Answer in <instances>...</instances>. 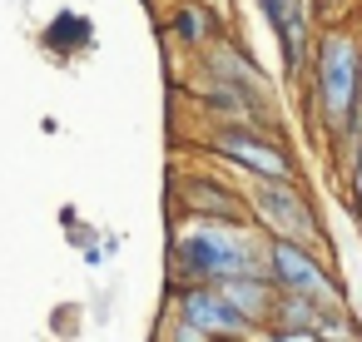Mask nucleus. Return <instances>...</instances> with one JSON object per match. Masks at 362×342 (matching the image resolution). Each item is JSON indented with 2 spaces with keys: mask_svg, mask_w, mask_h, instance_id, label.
Here are the masks:
<instances>
[{
  "mask_svg": "<svg viewBox=\"0 0 362 342\" xmlns=\"http://www.w3.org/2000/svg\"><path fill=\"white\" fill-rule=\"evenodd\" d=\"M303 110L342 164L362 144V35L352 25H322L313 35L308 75H303Z\"/></svg>",
  "mask_w": 362,
  "mask_h": 342,
  "instance_id": "nucleus-1",
  "label": "nucleus"
},
{
  "mask_svg": "<svg viewBox=\"0 0 362 342\" xmlns=\"http://www.w3.org/2000/svg\"><path fill=\"white\" fill-rule=\"evenodd\" d=\"M268 268V238L253 223H169V293L174 288H223L233 278H258Z\"/></svg>",
  "mask_w": 362,
  "mask_h": 342,
  "instance_id": "nucleus-2",
  "label": "nucleus"
},
{
  "mask_svg": "<svg viewBox=\"0 0 362 342\" xmlns=\"http://www.w3.org/2000/svg\"><path fill=\"white\" fill-rule=\"evenodd\" d=\"M199 149L214 164H223L228 174H238L243 184H293V179H303L288 139L268 134V129H253V124H209L199 134Z\"/></svg>",
  "mask_w": 362,
  "mask_h": 342,
  "instance_id": "nucleus-3",
  "label": "nucleus"
},
{
  "mask_svg": "<svg viewBox=\"0 0 362 342\" xmlns=\"http://www.w3.org/2000/svg\"><path fill=\"white\" fill-rule=\"evenodd\" d=\"M248 194V218L263 238H283L298 248H313L327 258V228L317 213V199L303 189V179L293 184H243Z\"/></svg>",
  "mask_w": 362,
  "mask_h": 342,
  "instance_id": "nucleus-4",
  "label": "nucleus"
},
{
  "mask_svg": "<svg viewBox=\"0 0 362 342\" xmlns=\"http://www.w3.org/2000/svg\"><path fill=\"white\" fill-rule=\"evenodd\" d=\"M174 218H199V223H253L248 218V194L218 169H174L169 179Z\"/></svg>",
  "mask_w": 362,
  "mask_h": 342,
  "instance_id": "nucleus-5",
  "label": "nucleus"
},
{
  "mask_svg": "<svg viewBox=\"0 0 362 342\" xmlns=\"http://www.w3.org/2000/svg\"><path fill=\"white\" fill-rule=\"evenodd\" d=\"M263 273H268V283H273L278 293H298V297H313V302H327V307L347 302V293H342L332 263H327L322 253H313V248L268 238V268H263Z\"/></svg>",
  "mask_w": 362,
  "mask_h": 342,
  "instance_id": "nucleus-6",
  "label": "nucleus"
},
{
  "mask_svg": "<svg viewBox=\"0 0 362 342\" xmlns=\"http://www.w3.org/2000/svg\"><path fill=\"white\" fill-rule=\"evenodd\" d=\"M164 40H169V50H179L189 60L209 55L218 40H228L223 6H218V0H169V11H164Z\"/></svg>",
  "mask_w": 362,
  "mask_h": 342,
  "instance_id": "nucleus-7",
  "label": "nucleus"
},
{
  "mask_svg": "<svg viewBox=\"0 0 362 342\" xmlns=\"http://www.w3.org/2000/svg\"><path fill=\"white\" fill-rule=\"evenodd\" d=\"M169 312H174L179 322L199 327V332L214 337V342H223V337H258L218 288H174V293H169Z\"/></svg>",
  "mask_w": 362,
  "mask_h": 342,
  "instance_id": "nucleus-8",
  "label": "nucleus"
},
{
  "mask_svg": "<svg viewBox=\"0 0 362 342\" xmlns=\"http://www.w3.org/2000/svg\"><path fill=\"white\" fill-rule=\"evenodd\" d=\"M40 45H45V55H55V60H75V55L95 50V20H90L85 11H60V16L40 30Z\"/></svg>",
  "mask_w": 362,
  "mask_h": 342,
  "instance_id": "nucleus-9",
  "label": "nucleus"
},
{
  "mask_svg": "<svg viewBox=\"0 0 362 342\" xmlns=\"http://www.w3.org/2000/svg\"><path fill=\"white\" fill-rule=\"evenodd\" d=\"M218 293L238 307V317H243L253 332H263V327H268L273 302H278V288L268 283V273H258V278H233V283H223Z\"/></svg>",
  "mask_w": 362,
  "mask_h": 342,
  "instance_id": "nucleus-10",
  "label": "nucleus"
},
{
  "mask_svg": "<svg viewBox=\"0 0 362 342\" xmlns=\"http://www.w3.org/2000/svg\"><path fill=\"white\" fill-rule=\"evenodd\" d=\"M322 312H327V302H313V297H298V293H278L268 327H278V332H317ZM268 327H263V332H268Z\"/></svg>",
  "mask_w": 362,
  "mask_h": 342,
  "instance_id": "nucleus-11",
  "label": "nucleus"
},
{
  "mask_svg": "<svg viewBox=\"0 0 362 342\" xmlns=\"http://www.w3.org/2000/svg\"><path fill=\"white\" fill-rule=\"evenodd\" d=\"M317 337H322V342H362V317H357L347 302H337V307L322 312Z\"/></svg>",
  "mask_w": 362,
  "mask_h": 342,
  "instance_id": "nucleus-12",
  "label": "nucleus"
},
{
  "mask_svg": "<svg viewBox=\"0 0 362 342\" xmlns=\"http://www.w3.org/2000/svg\"><path fill=\"white\" fill-rule=\"evenodd\" d=\"M159 342H214V337H204L199 327H189V322H179L174 312H169V322H164V337Z\"/></svg>",
  "mask_w": 362,
  "mask_h": 342,
  "instance_id": "nucleus-13",
  "label": "nucleus"
},
{
  "mask_svg": "<svg viewBox=\"0 0 362 342\" xmlns=\"http://www.w3.org/2000/svg\"><path fill=\"white\" fill-rule=\"evenodd\" d=\"M258 342H322L317 332H278V327H268V332H258Z\"/></svg>",
  "mask_w": 362,
  "mask_h": 342,
  "instance_id": "nucleus-14",
  "label": "nucleus"
},
{
  "mask_svg": "<svg viewBox=\"0 0 362 342\" xmlns=\"http://www.w3.org/2000/svg\"><path fill=\"white\" fill-rule=\"evenodd\" d=\"M223 342H258V337H223Z\"/></svg>",
  "mask_w": 362,
  "mask_h": 342,
  "instance_id": "nucleus-15",
  "label": "nucleus"
}]
</instances>
